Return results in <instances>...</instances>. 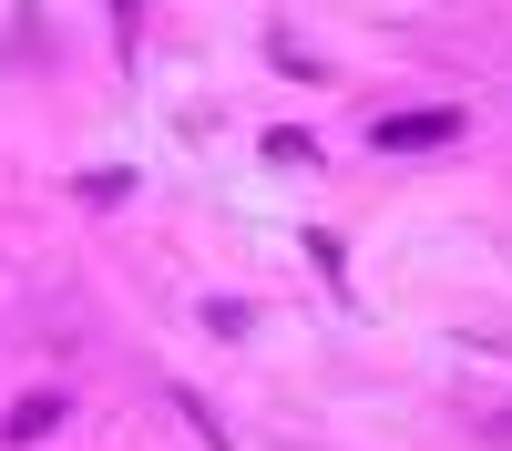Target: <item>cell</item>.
<instances>
[{"label": "cell", "instance_id": "obj_4", "mask_svg": "<svg viewBox=\"0 0 512 451\" xmlns=\"http://www.w3.org/2000/svg\"><path fill=\"white\" fill-rule=\"evenodd\" d=\"M482 441H512V410H482Z\"/></svg>", "mask_w": 512, "mask_h": 451}, {"label": "cell", "instance_id": "obj_1", "mask_svg": "<svg viewBox=\"0 0 512 451\" xmlns=\"http://www.w3.org/2000/svg\"><path fill=\"white\" fill-rule=\"evenodd\" d=\"M461 123H472L461 103H420V113H379L369 144L379 154H431V144H461Z\"/></svg>", "mask_w": 512, "mask_h": 451}, {"label": "cell", "instance_id": "obj_2", "mask_svg": "<svg viewBox=\"0 0 512 451\" xmlns=\"http://www.w3.org/2000/svg\"><path fill=\"white\" fill-rule=\"evenodd\" d=\"M41 431H62V390H31L11 410V441H41Z\"/></svg>", "mask_w": 512, "mask_h": 451}, {"label": "cell", "instance_id": "obj_3", "mask_svg": "<svg viewBox=\"0 0 512 451\" xmlns=\"http://www.w3.org/2000/svg\"><path fill=\"white\" fill-rule=\"evenodd\" d=\"M72 195H82V205H123V195H134V175H113V164H103V175H82Z\"/></svg>", "mask_w": 512, "mask_h": 451}]
</instances>
